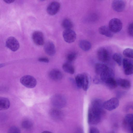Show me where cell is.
<instances>
[{"instance_id":"cell-1","label":"cell","mask_w":133,"mask_h":133,"mask_svg":"<svg viewBox=\"0 0 133 133\" xmlns=\"http://www.w3.org/2000/svg\"><path fill=\"white\" fill-rule=\"evenodd\" d=\"M103 102L99 99H95L92 101L88 113V121L89 124H96L101 121L104 112Z\"/></svg>"},{"instance_id":"cell-2","label":"cell","mask_w":133,"mask_h":133,"mask_svg":"<svg viewBox=\"0 0 133 133\" xmlns=\"http://www.w3.org/2000/svg\"><path fill=\"white\" fill-rule=\"evenodd\" d=\"M51 102L53 105L56 108L58 109L64 107L66 103L65 97L59 94L54 95L51 98Z\"/></svg>"},{"instance_id":"cell-3","label":"cell","mask_w":133,"mask_h":133,"mask_svg":"<svg viewBox=\"0 0 133 133\" xmlns=\"http://www.w3.org/2000/svg\"><path fill=\"white\" fill-rule=\"evenodd\" d=\"M21 83L28 88H33L37 84V81L35 78L32 76L25 75L22 77L20 80Z\"/></svg>"},{"instance_id":"cell-4","label":"cell","mask_w":133,"mask_h":133,"mask_svg":"<svg viewBox=\"0 0 133 133\" xmlns=\"http://www.w3.org/2000/svg\"><path fill=\"white\" fill-rule=\"evenodd\" d=\"M108 27L113 33H117L121 30L122 24L121 21L119 19L114 18L109 21Z\"/></svg>"},{"instance_id":"cell-5","label":"cell","mask_w":133,"mask_h":133,"mask_svg":"<svg viewBox=\"0 0 133 133\" xmlns=\"http://www.w3.org/2000/svg\"><path fill=\"white\" fill-rule=\"evenodd\" d=\"M97 56L98 59L103 62H106L109 59L110 52L107 48L102 47L99 48L97 51Z\"/></svg>"},{"instance_id":"cell-6","label":"cell","mask_w":133,"mask_h":133,"mask_svg":"<svg viewBox=\"0 0 133 133\" xmlns=\"http://www.w3.org/2000/svg\"><path fill=\"white\" fill-rule=\"evenodd\" d=\"M119 104L118 99L113 97L104 102L103 106L104 108L109 111H111L117 108Z\"/></svg>"},{"instance_id":"cell-7","label":"cell","mask_w":133,"mask_h":133,"mask_svg":"<svg viewBox=\"0 0 133 133\" xmlns=\"http://www.w3.org/2000/svg\"><path fill=\"white\" fill-rule=\"evenodd\" d=\"M63 36L64 41L68 43L74 42L76 38L75 32L71 29H65L63 32Z\"/></svg>"},{"instance_id":"cell-8","label":"cell","mask_w":133,"mask_h":133,"mask_svg":"<svg viewBox=\"0 0 133 133\" xmlns=\"http://www.w3.org/2000/svg\"><path fill=\"white\" fill-rule=\"evenodd\" d=\"M6 46L13 51H17L19 46V43L14 37L11 36L8 38L6 42Z\"/></svg>"},{"instance_id":"cell-9","label":"cell","mask_w":133,"mask_h":133,"mask_svg":"<svg viewBox=\"0 0 133 133\" xmlns=\"http://www.w3.org/2000/svg\"><path fill=\"white\" fill-rule=\"evenodd\" d=\"M61 7L60 3L57 1H53L50 3L47 8V11L50 15H53L59 11Z\"/></svg>"},{"instance_id":"cell-10","label":"cell","mask_w":133,"mask_h":133,"mask_svg":"<svg viewBox=\"0 0 133 133\" xmlns=\"http://www.w3.org/2000/svg\"><path fill=\"white\" fill-rule=\"evenodd\" d=\"M32 38L33 41L38 45H43L44 42L43 34L42 32L39 31H36L32 34Z\"/></svg>"},{"instance_id":"cell-11","label":"cell","mask_w":133,"mask_h":133,"mask_svg":"<svg viewBox=\"0 0 133 133\" xmlns=\"http://www.w3.org/2000/svg\"><path fill=\"white\" fill-rule=\"evenodd\" d=\"M125 2L121 0H115L112 3V6L115 11L120 12L123 11L125 7Z\"/></svg>"},{"instance_id":"cell-12","label":"cell","mask_w":133,"mask_h":133,"mask_svg":"<svg viewBox=\"0 0 133 133\" xmlns=\"http://www.w3.org/2000/svg\"><path fill=\"white\" fill-rule=\"evenodd\" d=\"M114 73L113 71L108 67L99 77L101 82L104 83L109 79L114 78Z\"/></svg>"},{"instance_id":"cell-13","label":"cell","mask_w":133,"mask_h":133,"mask_svg":"<svg viewBox=\"0 0 133 133\" xmlns=\"http://www.w3.org/2000/svg\"><path fill=\"white\" fill-rule=\"evenodd\" d=\"M44 49L45 52L49 56H53L56 53L55 45L51 41L47 42L44 44Z\"/></svg>"},{"instance_id":"cell-14","label":"cell","mask_w":133,"mask_h":133,"mask_svg":"<svg viewBox=\"0 0 133 133\" xmlns=\"http://www.w3.org/2000/svg\"><path fill=\"white\" fill-rule=\"evenodd\" d=\"M49 115L53 119L58 121L61 119L63 116V114L61 111L57 108L51 109L50 111Z\"/></svg>"},{"instance_id":"cell-15","label":"cell","mask_w":133,"mask_h":133,"mask_svg":"<svg viewBox=\"0 0 133 133\" xmlns=\"http://www.w3.org/2000/svg\"><path fill=\"white\" fill-rule=\"evenodd\" d=\"M49 75L50 78L55 81L60 80L63 77L61 71L56 69H54L51 70Z\"/></svg>"},{"instance_id":"cell-16","label":"cell","mask_w":133,"mask_h":133,"mask_svg":"<svg viewBox=\"0 0 133 133\" xmlns=\"http://www.w3.org/2000/svg\"><path fill=\"white\" fill-rule=\"evenodd\" d=\"M99 33L108 37H111L113 35V33L111 31L108 26H102L99 28Z\"/></svg>"},{"instance_id":"cell-17","label":"cell","mask_w":133,"mask_h":133,"mask_svg":"<svg viewBox=\"0 0 133 133\" xmlns=\"http://www.w3.org/2000/svg\"><path fill=\"white\" fill-rule=\"evenodd\" d=\"M85 80L84 73L77 74L75 77V82L77 86L79 88H82Z\"/></svg>"},{"instance_id":"cell-18","label":"cell","mask_w":133,"mask_h":133,"mask_svg":"<svg viewBox=\"0 0 133 133\" xmlns=\"http://www.w3.org/2000/svg\"><path fill=\"white\" fill-rule=\"evenodd\" d=\"M108 67L102 63H97L95 66V71L97 76L99 77Z\"/></svg>"},{"instance_id":"cell-19","label":"cell","mask_w":133,"mask_h":133,"mask_svg":"<svg viewBox=\"0 0 133 133\" xmlns=\"http://www.w3.org/2000/svg\"><path fill=\"white\" fill-rule=\"evenodd\" d=\"M117 85L125 89H128L131 87V83L130 81L125 79L118 78L116 81Z\"/></svg>"},{"instance_id":"cell-20","label":"cell","mask_w":133,"mask_h":133,"mask_svg":"<svg viewBox=\"0 0 133 133\" xmlns=\"http://www.w3.org/2000/svg\"><path fill=\"white\" fill-rule=\"evenodd\" d=\"M10 103L9 99L5 97L0 98V110H5L10 107Z\"/></svg>"},{"instance_id":"cell-21","label":"cell","mask_w":133,"mask_h":133,"mask_svg":"<svg viewBox=\"0 0 133 133\" xmlns=\"http://www.w3.org/2000/svg\"><path fill=\"white\" fill-rule=\"evenodd\" d=\"M79 45L80 48L85 51L89 50L91 47V44L89 41L85 40H81L79 42Z\"/></svg>"},{"instance_id":"cell-22","label":"cell","mask_w":133,"mask_h":133,"mask_svg":"<svg viewBox=\"0 0 133 133\" xmlns=\"http://www.w3.org/2000/svg\"><path fill=\"white\" fill-rule=\"evenodd\" d=\"M62 68L63 70L68 73L73 74L75 72L74 68L70 63L67 62L64 63L62 65Z\"/></svg>"},{"instance_id":"cell-23","label":"cell","mask_w":133,"mask_h":133,"mask_svg":"<svg viewBox=\"0 0 133 133\" xmlns=\"http://www.w3.org/2000/svg\"><path fill=\"white\" fill-rule=\"evenodd\" d=\"M104 83L107 86L111 89H114L117 86L116 81L114 78L109 79L105 82Z\"/></svg>"},{"instance_id":"cell-24","label":"cell","mask_w":133,"mask_h":133,"mask_svg":"<svg viewBox=\"0 0 133 133\" xmlns=\"http://www.w3.org/2000/svg\"><path fill=\"white\" fill-rule=\"evenodd\" d=\"M62 25L65 29H71L73 24L70 20L68 18H65L63 21Z\"/></svg>"},{"instance_id":"cell-25","label":"cell","mask_w":133,"mask_h":133,"mask_svg":"<svg viewBox=\"0 0 133 133\" xmlns=\"http://www.w3.org/2000/svg\"><path fill=\"white\" fill-rule=\"evenodd\" d=\"M113 59L119 66H121L122 63L123 59L121 55L118 53H115L112 56Z\"/></svg>"},{"instance_id":"cell-26","label":"cell","mask_w":133,"mask_h":133,"mask_svg":"<svg viewBox=\"0 0 133 133\" xmlns=\"http://www.w3.org/2000/svg\"><path fill=\"white\" fill-rule=\"evenodd\" d=\"M123 54L125 57L130 59H133V49L127 48L123 51Z\"/></svg>"},{"instance_id":"cell-27","label":"cell","mask_w":133,"mask_h":133,"mask_svg":"<svg viewBox=\"0 0 133 133\" xmlns=\"http://www.w3.org/2000/svg\"><path fill=\"white\" fill-rule=\"evenodd\" d=\"M32 122L29 120H25L22 122V126L23 128L25 129H29L32 127Z\"/></svg>"},{"instance_id":"cell-28","label":"cell","mask_w":133,"mask_h":133,"mask_svg":"<svg viewBox=\"0 0 133 133\" xmlns=\"http://www.w3.org/2000/svg\"><path fill=\"white\" fill-rule=\"evenodd\" d=\"M123 68L125 75H130L133 74V64L129 65Z\"/></svg>"},{"instance_id":"cell-29","label":"cell","mask_w":133,"mask_h":133,"mask_svg":"<svg viewBox=\"0 0 133 133\" xmlns=\"http://www.w3.org/2000/svg\"><path fill=\"white\" fill-rule=\"evenodd\" d=\"M85 81L84 85L82 88L83 90L86 91L88 89L90 83V78L88 75L86 73H84Z\"/></svg>"},{"instance_id":"cell-30","label":"cell","mask_w":133,"mask_h":133,"mask_svg":"<svg viewBox=\"0 0 133 133\" xmlns=\"http://www.w3.org/2000/svg\"><path fill=\"white\" fill-rule=\"evenodd\" d=\"M76 54L74 52H71L68 54L66 56V59L68 62L70 63L73 61L76 58Z\"/></svg>"},{"instance_id":"cell-31","label":"cell","mask_w":133,"mask_h":133,"mask_svg":"<svg viewBox=\"0 0 133 133\" xmlns=\"http://www.w3.org/2000/svg\"><path fill=\"white\" fill-rule=\"evenodd\" d=\"M125 121L129 126L133 124V114H129L126 115Z\"/></svg>"},{"instance_id":"cell-32","label":"cell","mask_w":133,"mask_h":133,"mask_svg":"<svg viewBox=\"0 0 133 133\" xmlns=\"http://www.w3.org/2000/svg\"><path fill=\"white\" fill-rule=\"evenodd\" d=\"M122 64L124 68L129 65L133 64V60L129 58H124L123 59Z\"/></svg>"},{"instance_id":"cell-33","label":"cell","mask_w":133,"mask_h":133,"mask_svg":"<svg viewBox=\"0 0 133 133\" xmlns=\"http://www.w3.org/2000/svg\"><path fill=\"white\" fill-rule=\"evenodd\" d=\"M8 133H21V132L18 128L15 126H13L9 129Z\"/></svg>"},{"instance_id":"cell-34","label":"cell","mask_w":133,"mask_h":133,"mask_svg":"<svg viewBox=\"0 0 133 133\" xmlns=\"http://www.w3.org/2000/svg\"><path fill=\"white\" fill-rule=\"evenodd\" d=\"M128 32L130 36L133 37V22L129 24L128 28Z\"/></svg>"},{"instance_id":"cell-35","label":"cell","mask_w":133,"mask_h":133,"mask_svg":"<svg viewBox=\"0 0 133 133\" xmlns=\"http://www.w3.org/2000/svg\"><path fill=\"white\" fill-rule=\"evenodd\" d=\"M89 133H100V132L99 130L97 128L94 127H91L89 129Z\"/></svg>"},{"instance_id":"cell-36","label":"cell","mask_w":133,"mask_h":133,"mask_svg":"<svg viewBox=\"0 0 133 133\" xmlns=\"http://www.w3.org/2000/svg\"><path fill=\"white\" fill-rule=\"evenodd\" d=\"M38 60L40 62L45 63H48L49 62V59L48 58L45 57H41L39 58L38 59Z\"/></svg>"},{"instance_id":"cell-37","label":"cell","mask_w":133,"mask_h":133,"mask_svg":"<svg viewBox=\"0 0 133 133\" xmlns=\"http://www.w3.org/2000/svg\"><path fill=\"white\" fill-rule=\"evenodd\" d=\"M75 133H84V132L82 128H78L77 129Z\"/></svg>"},{"instance_id":"cell-38","label":"cell","mask_w":133,"mask_h":133,"mask_svg":"<svg viewBox=\"0 0 133 133\" xmlns=\"http://www.w3.org/2000/svg\"><path fill=\"white\" fill-rule=\"evenodd\" d=\"M4 1L5 2L8 4L13 2L14 1L11 0H4Z\"/></svg>"},{"instance_id":"cell-39","label":"cell","mask_w":133,"mask_h":133,"mask_svg":"<svg viewBox=\"0 0 133 133\" xmlns=\"http://www.w3.org/2000/svg\"><path fill=\"white\" fill-rule=\"evenodd\" d=\"M130 131L131 133H133V124L130 126Z\"/></svg>"},{"instance_id":"cell-40","label":"cell","mask_w":133,"mask_h":133,"mask_svg":"<svg viewBox=\"0 0 133 133\" xmlns=\"http://www.w3.org/2000/svg\"><path fill=\"white\" fill-rule=\"evenodd\" d=\"M41 133H52L50 131H44L43 132Z\"/></svg>"},{"instance_id":"cell-41","label":"cell","mask_w":133,"mask_h":133,"mask_svg":"<svg viewBox=\"0 0 133 133\" xmlns=\"http://www.w3.org/2000/svg\"><path fill=\"white\" fill-rule=\"evenodd\" d=\"M132 108L133 109V106H132Z\"/></svg>"}]
</instances>
